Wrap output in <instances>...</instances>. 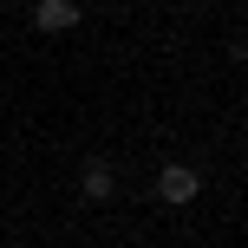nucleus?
<instances>
[{"label": "nucleus", "mask_w": 248, "mask_h": 248, "mask_svg": "<svg viewBox=\"0 0 248 248\" xmlns=\"http://www.w3.org/2000/svg\"><path fill=\"white\" fill-rule=\"evenodd\" d=\"M202 196V176L189 170V163H163L157 170V202H170V209H183V202Z\"/></svg>", "instance_id": "nucleus-1"}, {"label": "nucleus", "mask_w": 248, "mask_h": 248, "mask_svg": "<svg viewBox=\"0 0 248 248\" xmlns=\"http://www.w3.org/2000/svg\"><path fill=\"white\" fill-rule=\"evenodd\" d=\"M78 189H85V202H111V196H118V176H111V163H105V157H92L85 170H78Z\"/></svg>", "instance_id": "nucleus-2"}, {"label": "nucleus", "mask_w": 248, "mask_h": 248, "mask_svg": "<svg viewBox=\"0 0 248 248\" xmlns=\"http://www.w3.org/2000/svg\"><path fill=\"white\" fill-rule=\"evenodd\" d=\"M33 26H39V33H72V26H78V7H72V0H39V7H33Z\"/></svg>", "instance_id": "nucleus-3"}]
</instances>
